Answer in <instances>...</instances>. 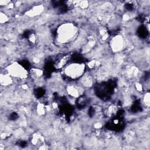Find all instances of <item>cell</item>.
I'll list each match as a JSON object with an SVG mask.
<instances>
[{
    "label": "cell",
    "mask_w": 150,
    "mask_h": 150,
    "mask_svg": "<svg viewBox=\"0 0 150 150\" xmlns=\"http://www.w3.org/2000/svg\"><path fill=\"white\" fill-rule=\"evenodd\" d=\"M76 28L71 23H65L59 28L57 39L60 43H68L76 37Z\"/></svg>",
    "instance_id": "6da1fadb"
},
{
    "label": "cell",
    "mask_w": 150,
    "mask_h": 150,
    "mask_svg": "<svg viewBox=\"0 0 150 150\" xmlns=\"http://www.w3.org/2000/svg\"><path fill=\"white\" fill-rule=\"evenodd\" d=\"M8 71L11 76L19 77L25 78L26 77V71L21 65L18 64H12L8 68Z\"/></svg>",
    "instance_id": "3957f363"
},
{
    "label": "cell",
    "mask_w": 150,
    "mask_h": 150,
    "mask_svg": "<svg viewBox=\"0 0 150 150\" xmlns=\"http://www.w3.org/2000/svg\"><path fill=\"white\" fill-rule=\"evenodd\" d=\"M85 65L81 63H72L67 65L64 69L65 75L71 79H76L80 77L84 73Z\"/></svg>",
    "instance_id": "7a4b0ae2"
},
{
    "label": "cell",
    "mask_w": 150,
    "mask_h": 150,
    "mask_svg": "<svg viewBox=\"0 0 150 150\" xmlns=\"http://www.w3.org/2000/svg\"><path fill=\"white\" fill-rule=\"evenodd\" d=\"M112 49L115 52H119L124 47V41L121 36H115L111 42Z\"/></svg>",
    "instance_id": "277c9868"
}]
</instances>
